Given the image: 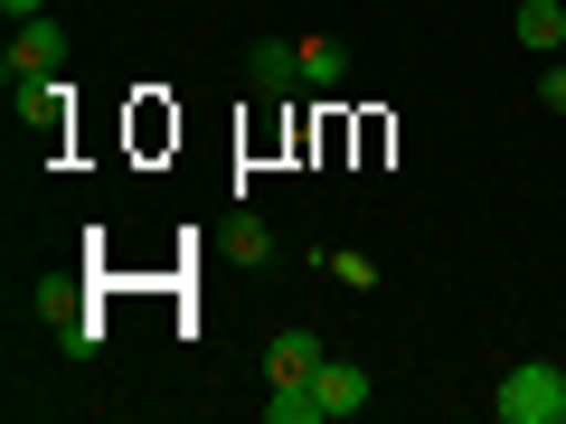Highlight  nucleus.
<instances>
[{
  "mask_svg": "<svg viewBox=\"0 0 566 424\" xmlns=\"http://www.w3.org/2000/svg\"><path fill=\"white\" fill-rule=\"evenodd\" d=\"M538 104H547V114H566V57H547V76H538Z\"/></svg>",
  "mask_w": 566,
  "mask_h": 424,
  "instance_id": "9d476101",
  "label": "nucleus"
},
{
  "mask_svg": "<svg viewBox=\"0 0 566 424\" xmlns=\"http://www.w3.org/2000/svg\"><path fill=\"white\" fill-rule=\"evenodd\" d=\"M368 405V368L359 359H322L312 386H274L264 396V424H349Z\"/></svg>",
  "mask_w": 566,
  "mask_h": 424,
  "instance_id": "f257e3e1",
  "label": "nucleus"
},
{
  "mask_svg": "<svg viewBox=\"0 0 566 424\" xmlns=\"http://www.w3.org/2000/svg\"><path fill=\"white\" fill-rule=\"evenodd\" d=\"M0 10H10V20H48V0H0Z\"/></svg>",
  "mask_w": 566,
  "mask_h": 424,
  "instance_id": "9b49d317",
  "label": "nucleus"
},
{
  "mask_svg": "<svg viewBox=\"0 0 566 424\" xmlns=\"http://www.w3.org/2000/svg\"><path fill=\"white\" fill-rule=\"evenodd\" d=\"M510 29H520V47H538V57H557V47H566V10H557V0H520Z\"/></svg>",
  "mask_w": 566,
  "mask_h": 424,
  "instance_id": "423d86ee",
  "label": "nucleus"
},
{
  "mask_svg": "<svg viewBox=\"0 0 566 424\" xmlns=\"http://www.w3.org/2000/svg\"><path fill=\"white\" fill-rule=\"evenodd\" d=\"M491 415L501 424H566V368L557 359H520L491 386Z\"/></svg>",
  "mask_w": 566,
  "mask_h": 424,
  "instance_id": "f03ea898",
  "label": "nucleus"
},
{
  "mask_svg": "<svg viewBox=\"0 0 566 424\" xmlns=\"http://www.w3.org/2000/svg\"><path fill=\"white\" fill-rule=\"evenodd\" d=\"M557 57H566V47H557Z\"/></svg>",
  "mask_w": 566,
  "mask_h": 424,
  "instance_id": "f8f14e48",
  "label": "nucleus"
},
{
  "mask_svg": "<svg viewBox=\"0 0 566 424\" xmlns=\"http://www.w3.org/2000/svg\"><path fill=\"white\" fill-rule=\"evenodd\" d=\"M322 378V340L312 330H274V349H264V386H312Z\"/></svg>",
  "mask_w": 566,
  "mask_h": 424,
  "instance_id": "20e7f679",
  "label": "nucleus"
},
{
  "mask_svg": "<svg viewBox=\"0 0 566 424\" xmlns=\"http://www.w3.org/2000/svg\"><path fill=\"white\" fill-rule=\"evenodd\" d=\"M331 283H349V293H368V283H378V255H359V245H331Z\"/></svg>",
  "mask_w": 566,
  "mask_h": 424,
  "instance_id": "1a4fd4ad",
  "label": "nucleus"
},
{
  "mask_svg": "<svg viewBox=\"0 0 566 424\" xmlns=\"http://www.w3.org/2000/svg\"><path fill=\"white\" fill-rule=\"evenodd\" d=\"M57 66H66V29H57V20H29L20 39L0 47V85H10V95H29V85H48Z\"/></svg>",
  "mask_w": 566,
  "mask_h": 424,
  "instance_id": "7ed1b4c3",
  "label": "nucleus"
},
{
  "mask_svg": "<svg viewBox=\"0 0 566 424\" xmlns=\"http://www.w3.org/2000/svg\"><path fill=\"white\" fill-rule=\"evenodd\" d=\"M227 255H237L245 274H255V264L274 255V236H264V218H255V208H237V218H227Z\"/></svg>",
  "mask_w": 566,
  "mask_h": 424,
  "instance_id": "6e6552de",
  "label": "nucleus"
},
{
  "mask_svg": "<svg viewBox=\"0 0 566 424\" xmlns=\"http://www.w3.org/2000/svg\"><path fill=\"white\" fill-rule=\"evenodd\" d=\"M245 76H255V95H293V85H303V47L293 39H255L245 47Z\"/></svg>",
  "mask_w": 566,
  "mask_h": 424,
  "instance_id": "39448f33",
  "label": "nucleus"
},
{
  "mask_svg": "<svg viewBox=\"0 0 566 424\" xmlns=\"http://www.w3.org/2000/svg\"><path fill=\"white\" fill-rule=\"evenodd\" d=\"M340 76H349V47L340 39H303V85H312V95H331Z\"/></svg>",
  "mask_w": 566,
  "mask_h": 424,
  "instance_id": "0eeeda50",
  "label": "nucleus"
}]
</instances>
